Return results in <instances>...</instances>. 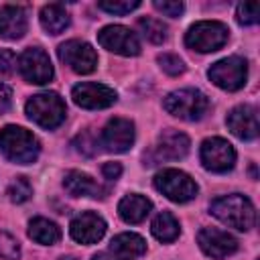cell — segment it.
Instances as JSON below:
<instances>
[{
  "label": "cell",
  "mask_w": 260,
  "mask_h": 260,
  "mask_svg": "<svg viewBox=\"0 0 260 260\" xmlns=\"http://www.w3.org/2000/svg\"><path fill=\"white\" fill-rule=\"evenodd\" d=\"M209 79L225 89V91H236L240 87H244L246 77H248V63L242 57H225L217 63H213L207 71Z\"/></svg>",
  "instance_id": "cell-7"
},
{
  "label": "cell",
  "mask_w": 260,
  "mask_h": 260,
  "mask_svg": "<svg viewBox=\"0 0 260 260\" xmlns=\"http://www.w3.org/2000/svg\"><path fill=\"white\" fill-rule=\"evenodd\" d=\"M138 6H140L138 0H102V2H98V8H102L110 14H128Z\"/></svg>",
  "instance_id": "cell-27"
},
{
  "label": "cell",
  "mask_w": 260,
  "mask_h": 260,
  "mask_svg": "<svg viewBox=\"0 0 260 260\" xmlns=\"http://www.w3.org/2000/svg\"><path fill=\"white\" fill-rule=\"evenodd\" d=\"M150 232H152V236H154L156 240H160V242H173V240L179 238L181 228H179V221L175 219L173 213L160 211V213L152 219Z\"/></svg>",
  "instance_id": "cell-23"
},
{
  "label": "cell",
  "mask_w": 260,
  "mask_h": 260,
  "mask_svg": "<svg viewBox=\"0 0 260 260\" xmlns=\"http://www.w3.org/2000/svg\"><path fill=\"white\" fill-rule=\"evenodd\" d=\"M134 142V124L126 118H112L100 136V144L108 152H126Z\"/></svg>",
  "instance_id": "cell-13"
},
{
  "label": "cell",
  "mask_w": 260,
  "mask_h": 260,
  "mask_svg": "<svg viewBox=\"0 0 260 260\" xmlns=\"http://www.w3.org/2000/svg\"><path fill=\"white\" fill-rule=\"evenodd\" d=\"M41 24L49 35H59L69 26V14L61 4H47L41 10Z\"/></svg>",
  "instance_id": "cell-22"
},
{
  "label": "cell",
  "mask_w": 260,
  "mask_h": 260,
  "mask_svg": "<svg viewBox=\"0 0 260 260\" xmlns=\"http://www.w3.org/2000/svg\"><path fill=\"white\" fill-rule=\"evenodd\" d=\"M69 234L79 244H95L106 234V221L93 211H83L71 219Z\"/></svg>",
  "instance_id": "cell-16"
},
{
  "label": "cell",
  "mask_w": 260,
  "mask_h": 260,
  "mask_svg": "<svg viewBox=\"0 0 260 260\" xmlns=\"http://www.w3.org/2000/svg\"><path fill=\"white\" fill-rule=\"evenodd\" d=\"M158 65H160V69H162L165 73H169V75H181V73L185 71L183 59L177 57V55H173V53H162V55H158Z\"/></svg>",
  "instance_id": "cell-30"
},
{
  "label": "cell",
  "mask_w": 260,
  "mask_h": 260,
  "mask_svg": "<svg viewBox=\"0 0 260 260\" xmlns=\"http://www.w3.org/2000/svg\"><path fill=\"white\" fill-rule=\"evenodd\" d=\"M236 18L240 24H256L260 18V4L258 2H244L236 10Z\"/></svg>",
  "instance_id": "cell-29"
},
{
  "label": "cell",
  "mask_w": 260,
  "mask_h": 260,
  "mask_svg": "<svg viewBox=\"0 0 260 260\" xmlns=\"http://www.w3.org/2000/svg\"><path fill=\"white\" fill-rule=\"evenodd\" d=\"M18 69L20 75L28 81V83H37L43 85L47 81L53 79V65L49 55L39 49V47H30L26 49L20 57H18Z\"/></svg>",
  "instance_id": "cell-9"
},
{
  "label": "cell",
  "mask_w": 260,
  "mask_h": 260,
  "mask_svg": "<svg viewBox=\"0 0 260 260\" xmlns=\"http://www.w3.org/2000/svg\"><path fill=\"white\" fill-rule=\"evenodd\" d=\"M102 173H104V177H106L108 181H116V179L122 175V165H120V162H106V165L102 167Z\"/></svg>",
  "instance_id": "cell-33"
},
{
  "label": "cell",
  "mask_w": 260,
  "mask_h": 260,
  "mask_svg": "<svg viewBox=\"0 0 260 260\" xmlns=\"http://www.w3.org/2000/svg\"><path fill=\"white\" fill-rule=\"evenodd\" d=\"M228 128L242 140H252L258 136V114L252 106H236L228 114Z\"/></svg>",
  "instance_id": "cell-17"
},
{
  "label": "cell",
  "mask_w": 260,
  "mask_h": 260,
  "mask_svg": "<svg viewBox=\"0 0 260 260\" xmlns=\"http://www.w3.org/2000/svg\"><path fill=\"white\" fill-rule=\"evenodd\" d=\"M0 150L4 156L18 165H30L39 156V140L22 126H4L0 130Z\"/></svg>",
  "instance_id": "cell-2"
},
{
  "label": "cell",
  "mask_w": 260,
  "mask_h": 260,
  "mask_svg": "<svg viewBox=\"0 0 260 260\" xmlns=\"http://www.w3.org/2000/svg\"><path fill=\"white\" fill-rule=\"evenodd\" d=\"M59 59L69 65L75 73H91L98 67V55L93 47L85 41H67L59 45Z\"/></svg>",
  "instance_id": "cell-11"
},
{
  "label": "cell",
  "mask_w": 260,
  "mask_h": 260,
  "mask_svg": "<svg viewBox=\"0 0 260 260\" xmlns=\"http://www.w3.org/2000/svg\"><path fill=\"white\" fill-rule=\"evenodd\" d=\"M8 199L12 201V203H24V201H28L30 199V195H32V187H30V183L24 179V177H16L10 185H8Z\"/></svg>",
  "instance_id": "cell-26"
},
{
  "label": "cell",
  "mask_w": 260,
  "mask_h": 260,
  "mask_svg": "<svg viewBox=\"0 0 260 260\" xmlns=\"http://www.w3.org/2000/svg\"><path fill=\"white\" fill-rule=\"evenodd\" d=\"M12 104V89L6 83H0V114H4Z\"/></svg>",
  "instance_id": "cell-34"
},
{
  "label": "cell",
  "mask_w": 260,
  "mask_h": 260,
  "mask_svg": "<svg viewBox=\"0 0 260 260\" xmlns=\"http://www.w3.org/2000/svg\"><path fill=\"white\" fill-rule=\"evenodd\" d=\"M154 189L175 203H187L197 195V183L179 169H165L154 175Z\"/></svg>",
  "instance_id": "cell-6"
},
{
  "label": "cell",
  "mask_w": 260,
  "mask_h": 260,
  "mask_svg": "<svg viewBox=\"0 0 260 260\" xmlns=\"http://www.w3.org/2000/svg\"><path fill=\"white\" fill-rule=\"evenodd\" d=\"M152 209V203L138 193H130L126 197H122V201L118 203V213L126 223H140Z\"/></svg>",
  "instance_id": "cell-20"
},
{
  "label": "cell",
  "mask_w": 260,
  "mask_h": 260,
  "mask_svg": "<svg viewBox=\"0 0 260 260\" xmlns=\"http://www.w3.org/2000/svg\"><path fill=\"white\" fill-rule=\"evenodd\" d=\"M228 37H230V30L223 22L201 20V22H195L187 30L185 45L199 53H213L228 43Z\"/></svg>",
  "instance_id": "cell-5"
},
{
  "label": "cell",
  "mask_w": 260,
  "mask_h": 260,
  "mask_svg": "<svg viewBox=\"0 0 260 260\" xmlns=\"http://www.w3.org/2000/svg\"><path fill=\"white\" fill-rule=\"evenodd\" d=\"M154 8L158 12H162L165 16H171V18H177L183 14L185 10V4L179 2V0H154Z\"/></svg>",
  "instance_id": "cell-31"
},
{
  "label": "cell",
  "mask_w": 260,
  "mask_h": 260,
  "mask_svg": "<svg viewBox=\"0 0 260 260\" xmlns=\"http://www.w3.org/2000/svg\"><path fill=\"white\" fill-rule=\"evenodd\" d=\"M162 106L171 116L193 122V120H199L205 116V112L209 108V100L203 91L187 87V89H177V91L169 93L165 98Z\"/></svg>",
  "instance_id": "cell-4"
},
{
  "label": "cell",
  "mask_w": 260,
  "mask_h": 260,
  "mask_svg": "<svg viewBox=\"0 0 260 260\" xmlns=\"http://www.w3.org/2000/svg\"><path fill=\"white\" fill-rule=\"evenodd\" d=\"M63 187L67 189V193L75 195V197H102V187L85 173L81 171H69L63 179Z\"/></svg>",
  "instance_id": "cell-21"
},
{
  "label": "cell",
  "mask_w": 260,
  "mask_h": 260,
  "mask_svg": "<svg viewBox=\"0 0 260 260\" xmlns=\"http://www.w3.org/2000/svg\"><path fill=\"white\" fill-rule=\"evenodd\" d=\"M28 28L26 12L20 6H2L0 8V37L6 41H16L22 39Z\"/></svg>",
  "instance_id": "cell-18"
},
{
  "label": "cell",
  "mask_w": 260,
  "mask_h": 260,
  "mask_svg": "<svg viewBox=\"0 0 260 260\" xmlns=\"http://www.w3.org/2000/svg\"><path fill=\"white\" fill-rule=\"evenodd\" d=\"M71 98L79 108L102 110V108H110L116 102V91L104 83L83 81L71 89Z\"/></svg>",
  "instance_id": "cell-12"
},
{
  "label": "cell",
  "mask_w": 260,
  "mask_h": 260,
  "mask_svg": "<svg viewBox=\"0 0 260 260\" xmlns=\"http://www.w3.org/2000/svg\"><path fill=\"white\" fill-rule=\"evenodd\" d=\"M28 236L35 242H39V244L51 246V244H57L59 242L61 230L57 228V223H53V221H49L45 217H35L28 223Z\"/></svg>",
  "instance_id": "cell-24"
},
{
  "label": "cell",
  "mask_w": 260,
  "mask_h": 260,
  "mask_svg": "<svg viewBox=\"0 0 260 260\" xmlns=\"http://www.w3.org/2000/svg\"><path fill=\"white\" fill-rule=\"evenodd\" d=\"M189 152V138L179 132V130H165L152 148L150 160L160 162V160H179ZM152 162V165H154Z\"/></svg>",
  "instance_id": "cell-15"
},
{
  "label": "cell",
  "mask_w": 260,
  "mask_h": 260,
  "mask_svg": "<svg viewBox=\"0 0 260 260\" xmlns=\"http://www.w3.org/2000/svg\"><path fill=\"white\" fill-rule=\"evenodd\" d=\"M201 162L207 171L213 173H225L236 162V150L234 146L223 138H207L201 144Z\"/></svg>",
  "instance_id": "cell-10"
},
{
  "label": "cell",
  "mask_w": 260,
  "mask_h": 260,
  "mask_svg": "<svg viewBox=\"0 0 260 260\" xmlns=\"http://www.w3.org/2000/svg\"><path fill=\"white\" fill-rule=\"evenodd\" d=\"M98 43L112 51V53H118V55H124V57H134L140 53V41L138 37L122 26V24H108L104 26L100 32H98Z\"/></svg>",
  "instance_id": "cell-8"
},
{
  "label": "cell",
  "mask_w": 260,
  "mask_h": 260,
  "mask_svg": "<svg viewBox=\"0 0 260 260\" xmlns=\"http://www.w3.org/2000/svg\"><path fill=\"white\" fill-rule=\"evenodd\" d=\"M138 28H140L142 35H144L150 43H154V45H160V43L167 41V26H165L160 20H156V18H150V16L140 18V20H138Z\"/></svg>",
  "instance_id": "cell-25"
},
{
  "label": "cell",
  "mask_w": 260,
  "mask_h": 260,
  "mask_svg": "<svg viewBox=\"0 0 260 260\" xmlns=\"http://www.w3.org/2000/svg\"><path fill=\"white\" fill-rule=\"evenodd\" d=\"M91 260H112V258H110L108 254H102V252H100V254H95Z\"/></svg>",
  "instance_id": "cell-35"
},
{
  "label": "cell",
  "mask_w": 260,
  "mask_h": 260,
  "mask_svg": "<svg viewBox=\"0 0 260 260\" xmlns=\"http://www.w3.org/2000/svg\"><path fill=\"white\" fill-rule=\"evenodd\" d=\"M197 244L207 256L215 260L228 258L238 250V240L232 234L217 230V228H203L197 234Z\"/></svg>",
  "instance_id": "cell-14"
},
{
  "label": "cell",
  "mask_w": 260,
  "mask_h": 260,
  "mask_svg": "<svg viewBox=\"0 0 260 260\" xmlns=\"http://www.w3.org/2000/svg\"><path fill=\"white\" fill-rule=\"evenodd\" d=\"M0 256L6 260H18L20 258V246L14 236L0 230Z\"/></svg>",
  "instance_id": "cell-28"
},
{
  "label": "cell",
  "mask_w": 260,
  "mask_h": 260,
  "mask_svg": "<svg viewBox=\"0 0 260 260\" xmlns=\"http://www.w3.org/2000/svg\"><path fill=\"white\" fill-rule=\"evenodd\" d=\"M16 55L10 49H0V77H6L14 71Z\"/></svg>",
  "instance_id": "cell-32"
},
{
  "label": "cell",
  "mask_w": 260,
  "mask_h": 260,
  "mask_svg": "<svg viewBox=\"0 0 260 260\" xmlns=\"http://www.w3.org/2000/svg\"><path fill=\"white\" fill-rule=\"evenodd\" d=\"M61 260H75V258H61Z\"/></svg>",
  "instance_id": "cell-36"
},
{
  "label": "cell",
  "mask_w": 260,
  "mask_h": 260,
  "mask_svg": "<svg viewBox=\"0 0 260 260\" xmlns=\"http://www.w3.org/2000/svg\"><path fill=\"white\" fill-rule=\"evenodd\" d=\"M110 252L116 260H136L146 252V242L138 234H118L110 242Z\"/></svg>",
  "instance_id": "cell-19"
},
{
  "label": "cell",
  "mask_w": 260,
  "mask_h": 260,
  "mask_svg": "<svg viewBox=\"0 0 260 260\" xmlns=\"http://www.w3.org/2000/svg\"><path fill=\"white\" fill-rule=\"evenodd\" d=\"M24 110H26V116L35 124H39L41 128H47V130L57 128L65 120V114H67L65 102L55 91H43V93L32 95L26 102Z\"/></svg>",
  "instance_id": "cell-3"
},
{
  "label": "cell",
  "mask_w": 260,
  "mask_h": 260,
  "mask_svg": "<svg viewBox=\"0 0 260 260\" xmlns=\"http://www.w3.org/2000/svg\"><path fill=\"white\" fill-rule=\"evenodd\" d=\"M209 211L221 223H225L234 230H240V232H248L250 228H254V221H256V209H254L252 201L240 193H232V195H223V197L215 199L211 203Z\"/></svg>",
  "instance_id": "cell-1"
}]
</instances>
